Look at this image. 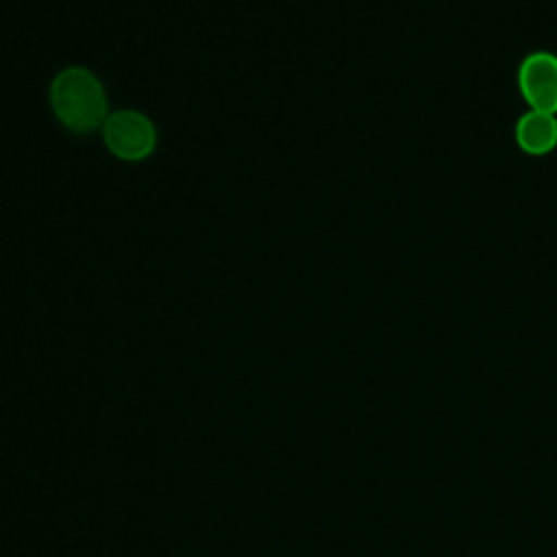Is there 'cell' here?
I'll list each match as a JSON object with an SVG mask.
<instances>
[{
  "label": "cell",
  "mask_w": 557,
  "mask_h": 557,
  "mask_svg": "<svg viewBox=\"0 0 557 557\" xmlns=\"http://www.w3.org/2000/svg\"><path fill=\"white\" fill-rule=\"evenodd\" d=\"M50 107L61 126L87 135L102 128L109 117V100L102 81L87 67H63L48 89Z\"/></svg>",
  "instance_id": "6da1fadb"
},
{
  "label": "cell",
  "mask_w": 557,
  "mask_h": 557,
  "mask_svg": "<svg viewBox=\"0 0 557 557\" xmlns=\"http://www.w3.org/2000/svg\"><path fill=\"white\" fill-rule=\"evenodd\" d=\"M107 150L128 163L148 159L157 148V128L152 120L137 109H117L102 124Z\"/></svg>",
  "instance_id": "7a4b0ae2"
},
{
  "label": "cell",
  "mask_w": 557,
  "mask_h": 557,
  "mask_svg": "<svg viewBox=\"0 0 557 557\" xmlns=\"http://www.w3.org/2000/svg\"><path fill=\"white\" fill-rule=\"evenodd\" d=\"M518 87L533 111L557 113V57L533 52L518 70Z\"/></svg>",
  "instance_id": "3957f363"
},
{
  "label": "cell",
  "mask_w": 557,
  "mask_h": 557,
  "mask_svg": "<svg viewBox=\"0 0 557 557\" xmlns=\"http://www.w3.org/2000/svg\"><path fill=\"white\" fill-rule=\"evenodd\" d=\"M516 141L529 154H546L557 146V117L529 111L516 122Z\"/></svg>",
  "instance_id": "277c9868"
}]
</instances>
